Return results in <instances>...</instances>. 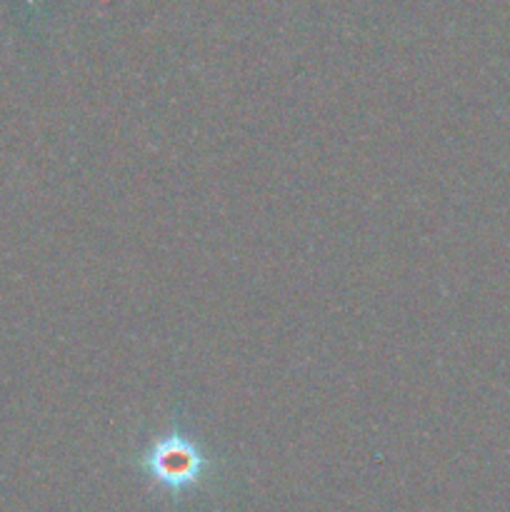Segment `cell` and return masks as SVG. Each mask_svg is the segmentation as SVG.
Masks as SVG:
<instances>
[{
  "label": "cell",
  "instance_id": "6da1fadb",
  "mask_svg": "<svg viewBox=\"0 0 510 512\" xmlns=\"http://www.w3.org/2000/svg\"><path fill=\"white\" fill-rule=\"evenodd\" d=\"M135 468L155 490L178 500L203 488L218 470V460L175 420L168 430L148 440L135 458Z\"/></svg>",
  "mask_w": 510,
  "mask_h": 512
}]
</instances>
